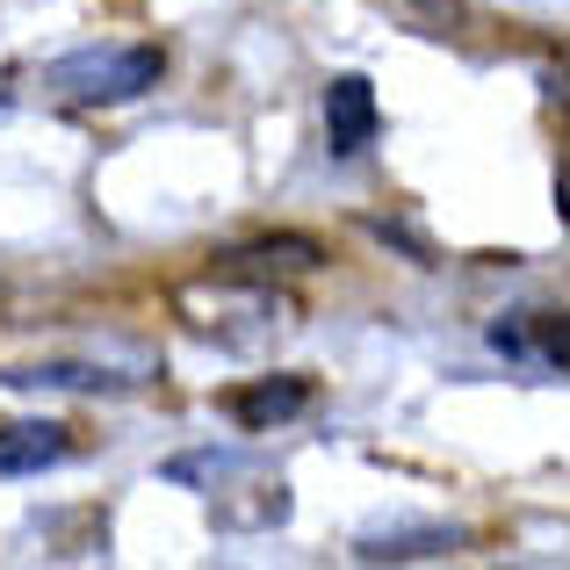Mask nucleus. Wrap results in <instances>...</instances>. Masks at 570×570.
Here are the masks:
<instances>
[{
    "label": "nucleus",
    "mask_w": 570,
    "mask_h": 570,
    "mask_svg": "<svg viewBox=\"0 0 570 570\" xmlns=\"http://www.w3.org/2000/svg\"><path fill=\"white\" fill-rule=\"evenodd\" d=\"M159 72H167L159 43H109V51H72L43 66V87L66 101H138L145 87H159Z\"/></svg>",
    "instance_id": "nucleus-1"
},
{
    "label": "nucleus",
    "mask_w": 570,
    "mask_h": 570,
    "mask_svg": "<svg viewBox=\"0 0 570 570\" xmlns=\"http://www.w3.org/2000/svg\"><path fill=\"white\" fill-rule=\"evenodd\" d=\"M376 124H383L376 80H368V72H333V80H325V145L347 159V153H362V145H376Z\"/></svg>",
    "instance_id": "nucleus-2"
},
{
    "label": "nucleus",
    "mask_w": 570,
    "mask_h": 570,
    "mask_svg": "<svg viewBox=\"0 0 570 570\" xmlns=\"http://www.w3.org/2000/svg\"><path fill=\"white\" fill-rule=\"evenodd\" d=\"M470 542V528H376L354 542V557L362 563H433V557H455V549Z\"/></svg>",
    "instance_id": "nucleus-3"
},
{
    "label": "nucleus",
    "mask_w": 570,
    "mask_h": 570,
    "mask_svg": "<svg viewBox=\"0 0 570 570\" xmlns=\"http://www.w3.org/2000/svg\"><path fill=\"white\" fill-rule=\"evenodd\" d=\"M304 404H311V376H261V383L232 390V419H238L246 433H275V426H289Z\"/></svg>",
    "instance_id": "nucleus-4"
},
{
    "label": "nucleus",
    "mask_w": 570,
    "mask_h": 570,
    "mask_svg": "<svg viewBox=\"0 0 570 570\" xmlns=\"http://www.w3.org/2000/svg\"><path fill=\"white\" fill-rule=\"evenodd\" d=\"M72 455V433L58 419H22V426H0V476H37L51 462Z\"/></svg>",
    "instance_id": "nucleus-5"
},
{
    "label": "nucleus",
    "mask_w": 570,
    "mask_h": 570,
    "mask_svg": "<svg viewBox=\"0 0 570 570\" xmlns=\"http://www.w3.org/2000/svg\"><path fill=\"white\" fill-rule=\"evenodd\" d=\"M325 253H318V238H261V246H238V253H224V275H311Z\"/></svg>",
    "instance_id": "nucleus-6"
},
{
    "label": "nucleus",
    "mask_w": 570,
    "mask_h": 570,
    "mask_svg": "<svg viewBox=\"0 0 570 570\" xmlns=\"http://www.w3.org/2000/svg\"><path fill=\"white\" fill-rule=\"evenodd\" d=\"M491 347L499 354H534V362H549V368L570 376V311H549V318H534L528 333H520V325H491Z\"/></svg>",
    "instance_id": "nucleus-7"
},
{
    "label": "nucleus",
    "mask_w": 570,
    "mask_h": 570,
    "mask_svg": "<svg viewBox=\"0 0 570 570\" xmlns=\"http://www.w3.org/2000/svg\"><path fill=\"white\" fill-rule=\"evenodd\" d=\"M0 383H22V390H109V376L95 368H72V362H43V368H8Z\"/></svg>",
    "instance_id": "nucleus-8"
},
{
    "label": "nucleus",
    "mask_w": 570,
    "mask_h": 570,
    "mask_svg": "<svg viewBox=\"0 0 570 570\" xmlns=\"http://www.w3.org/2000/svg\"><path fill=\"white\" fill-rule=\"evenodd\" d=\"M557 209L570 217V124H563V145H557Z\"/></svg>",
    "instance_id": "nucleus-9"
}]
</instances>
